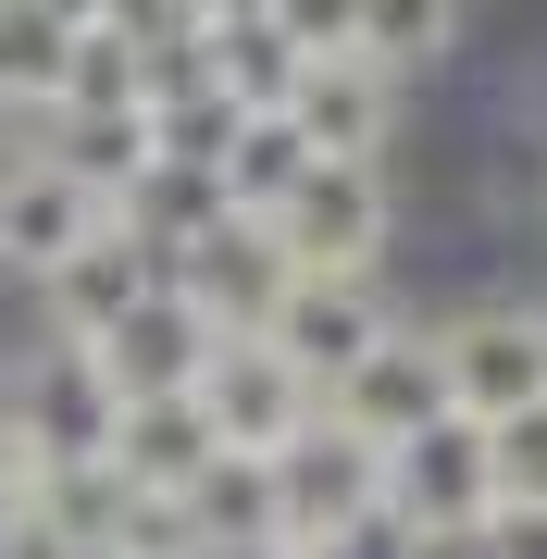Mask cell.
<instances>
[{"label": "cell", "mask_w": 547, "mask_h": 559, "mask_svg": "<svg viewBox=\"0 0 547 559\" xmlns=\"http://www.w3.org/2000/svg\"><path fill=\"white\" fill-rule=\"evenodd\" d=\"M436 373H448V411H486V423H510V411H535L547 399V323L535 311H461L436 336Z\"/></svg>", "instance_id": "obj_1"}, {"label": "cell", "mask_w": 547, "mask_h": 559, "mask_svg": "<svg viewBox=\"0 0 547 559\" xmlns=\"http://www.w3.org/2000/svg\"><path fill=\"white\" fill-rule=\"evenodd\" d=\"M100 224H112V212L87 200L50 150H38V162H0V261H13V274H62Z\"/></svg>", "instance_id": "obj_3"}, {"label": "cell", "mask_w": 547, "mask_h": 559, "mask_svg": "<svg viewBox=\"0 0 547 559\" xmlns=\"http://www.w3.org/2000/svg\"><path fill=\"white\" fill-rule=\"evenodd\" d=\"M473 547H486V559H547V510H486Z\"/></svg>", "instance_id": "obj_5"}, {"label": "cell", "mask_w": 547, "mask_h": 559, "mask_svg": "<svg viewBox=\"0 0 547 559\" xmlns=\"http://www.w3.org/2000/svg\"><path fill=\"white\" fill-rule=\"evenodd\" d=\"M336 423H348V448H373V423H385V448H411L424 423H448L436 336H373V348L336 373Z\"/></svg>", "instance_id": "obj_2"}, {"label": "cell", "mask_w": 547, "mask_h": 559, "mask_svg": "<svg viewBox=\"0 0 547 559\" xmlns=\"http://www.w3.org/2000/svg\"><path fill=\"white\" fill-rule=\"evenodd\" d=\"M87 13H0V100H62Z\"/></svg>", "instance_id": "obj_4"}]
</instances>
